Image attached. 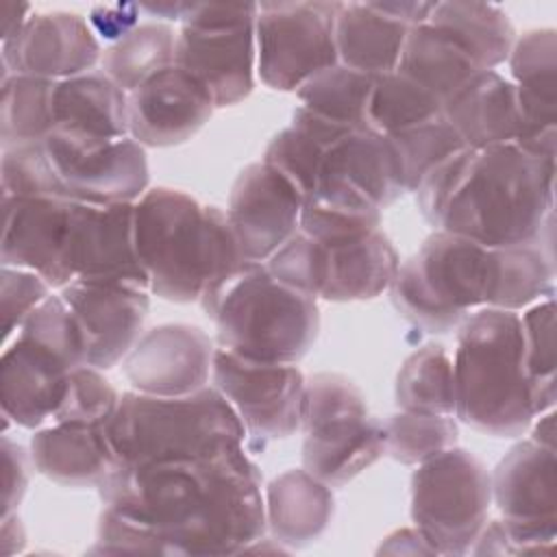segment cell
Wrapping results in <instances>:
<instances>
[{
  "mask_svg": "<svg viewBox=\"0 0 557 557\" xmlns=\"http://www.w3.org/2000/svg\"><path fill=\"white\" fill-rule=\"evenodd\" d=\"M381 218L383 213L335 207L309 198L302 202L298 231L318 244H339L381 228Z\"/></svg>",
  "mask_w": 557,
  "mask_h": 557,
  "instance_id": "f6af8a7d",
  "label": "cell"
},
{
  "mask_svg": "<svg viewBox=\"0 0 557 557\" xmlns=\"http://www.w3.org/2000/svg\"><path fill=\"white\" fill-rule=\"evenodd\" d=\"M409 26L379 9L376 2H337V61L370 76L394 72Z\"/></svg>",
  "mask_w": 557,
  "mask_h": 557,
  "instance_id": "f1b7e54d",
  "label": "cell"
},
{
  "mask_svg": "<svg viewBox=\"0 0 557 557\" xmlns=\"http://www.w3.org/2000/svg\"><path fill=\"white\" fill-rule=\"evenodd\" d=\"M372 85L374 76L335 63L309 78L296 96L300 107L352 131L366 126L363 117Z\"/></svg>",
  "mask_w": 557,
  "mask_h": 557,
  "instance_id": "8d00e7d4",
  "label": "cell"
},
{
  "mask_svg": "<svg viewBox=\"0 0 557 557\" xmlns=\"http://www.w3.org/2000/svg\"><path fill=\"white\" fill-rule=\"evenodd\" d=\"M403 194H407L405 176L389 137L359 126L326 150L309 198L335 207L383 213Z\"/></svg>",
  "mask_w": 557,
  "mask_h": 557,
  "instance_id": "2e32d148",
  "label": "cell"
},
{
  "mask_svg": "<svg viewBox=\"0 0 557 557\" xmlns=\"http://www.w3.org/2000/svg\"><path fill=\"white\" fill-rule=\"evenodd\" d=\"M26 544V531L17 513L2 516V555L20 553Z\"/></svg>",
  "mask_w": 557,
  "mask_h": 557,
  "instance_id": "11a10c76",
  "label": "cell"
},
{
  "mask_svg": "<svg viewBox=\"0 0 557 557\" xmlns=\"http://www.w3.org/2000/svg\"><path fill=\"white\" fill-rule=\"evenodd\" d=\"M522 329V366L531 389L535 416L555 407V296L537 300L520 315Z\"/></svg>",
  "mask_w": 557,
  "mask_h": 557,
  "instance_id": "f35d334b",
  "label": "cell"
},
{
  "mask_svg": "<svg viewBox=\"0 0 557 557\" xmlns=\"http://www.w3.org/2000/svg\"><path fill=\"white\" fill-rule=\"evenodd\" d=\"M200 307L218 348L252 361L298 363L320 333L318 300L272 278L265 263L246 261Z\"/></svg>",
  "mask_w": 557,
  "mask_h": 557,
  "instance_id": "5b68a950",
  "label": "cell"
},
{
  "mask_svg": "<svg viewBox=\"0 0 557 557\" xmlns=\"http://www.w3.org/2000/svg\"><path fill=\"white\" fill-rule=\"evenodd\" d=\"M396 72L416 81L444 102L455 89L483 70L453 37L422 22L407 30Z\"/></svg>",
  "mask_w": 557,
  "mask_h": 557,
  "instance_id": "d6a6232c",
  "label": "cell"
},
{
  "mask_svg": "<svg viewBox=\"0 0 557 557\" xmlns=\"http://www.w3.org/2000/svg\"><path fill=\"white\" fill-rule=\"evenodd\" d=\"M104 507L148 524L168 555H239L265 537L261 472L244 444L205 457L115 466Z\"/></svg>",
  "mask_w": 557,
  "mask_h": 557,
  "instance_id": "6da1fadb",
  "label": "cell"
},
{
  "mask_svg": "<svg viewBox=\"0 0 557 557\" xmlns=\"http://www.w3.org/2000/svg\"><path fill=\"white\" fill-rule=\"evenodd\" d=\"M492 250V274H490V294L487 307L503 311H524L553 296V278H555V257L550 237L490 248Z\"/></svg>",
  "mask_w": 557,
  "mask_h": 557,
  "instance_id": "4dcf8cb0",
  "label": "cell"
},
{
  "mask_svg": "<svg viewBox=\"0 0 557 557\" xmlns=\"http://www.w3.org/2000/svg\"><path fill=\"white\" fill-rule=\"evenodd\" d=\"M213 387L257 440H285L300 429L305 374L296 363H268L215 348Z\"/></svg>",
  "mask_w": 557,
  "mask_h": 557,
  "instance_id": "9a60e30c",
  "label": "cell"
},
{
  "mask_svg": "<svg viewBox=\"0 0 557 557\" xmlns=\"http://www.w3.org/2000/svg\"><path fill=\"white\" fill-rule=\"evenodd\" d=\"M207 87L170 65L128 94V135L144 148H170L191 139L213 115Z\"/></svg>",
  "mask_w": 557,
  "mask_h": 557,
  "instance_id": "7402d4cb",
  "label": "cell"
},
{
  "mask_svg": "<svg viewBox=\"0 0 557 557\" xmlns=\"http://www.w3.org/2000/svg\"><path fill=\"white\" fill-rule=\"evenodd\" d=\"M302 196L263 161L248 163L235 176L226 218L244 261L265 263L298 233Z\"/></svg>",
  "mask_w": 557,
  "mask_h": 557,
  "instance_id": "ac0fdd59",
  "label": "cell"
},
{
  "mask_svg": "<svg viewBox=\"0 0 557 557\" xmlns=\"http://www.w3.org/2000/svg\"><path fill=\"white\" fill-rule=\"evenodd\" d=\"M4 17H2V44L13 39L15 35H20V30L24 28V24L30 17V4L24 2H4L2 7Z\"/></svg>",
  "mask_w": 557,
  "mask_h": 557,
  "instance_id": "db71d44e",
  "label": "cell"
},
{
  "mask_svg": "<svg viewBox=\"0 0 557 557\" xmlns=\"http://www.w3.org/2000/svg\"><path fill=\"white\" fill-rule=\"evenodd\" d=\"M100 59V39L87 17L72 11L30 15L20 35L2 44L0 54L2 78L26 74L46 81H65L94 72Z\"/></svg>",
  "mask_w": 557,
  "mask_h": 557,
  "instance_id": "ffe728a7",
  "label": "cell"
},
{
  "mask_svg": "<svg viewBox=\"0 0 557 557\" xmlns=\"http://www.w3.org/2000/svg\"><path fill=\"white\" fill-rule=\"evenodd\" d=\"M133 205L72 202L65 242L70 283L117 281L148 289V278L135 246Z\"/></svg>",
  "mask_w": 557,
  "mask_h": 557,
  "instance_id": "e0dca14e",
  "label": "cell"
},
{
  "mask_svg": "<svg viewBox=\"0 0 557 557\" xmlns=\"http://www.w3.org/2000/svg\"><path fill=\"white\" fill-rule=\"evenodd\" d=\"M492 250L455 233L433 231L420 250L400 263L389 298L394 309L426 333L444 335L476 309L487 307Z\"/></svg>",
  "mask_w": 557,
  "mask_h": 557,
  "instance_id": "ba28073f",
  "label": "cell"
},
{
  "mask_svg": "<svg viewBox=\"0 0 557 557\" xmlns=\"http://www.w3.org/2000/svg\"><path fill=\"white\" fill-rule=\"evenodd\" d=\"M255 2H191L176 33L174 65L198 78L215 109L246 100L255 89Z\"/></svg>",
  "mask_w": 557,
  "mask_h": 557,
  "instance_id": "30bf717a",
  "label": "cell"
},
{
  "mask_svg": "<svg viewBox=\"0 0 557 557\" xmlns=\"http://www.w3.org/2000/svg\"><path fill=\"white\" fill-rule=\"evenodd\" d=\"M91 550L104 555H168L165 544L148 524L104 505L98 516L96 544Z\"/></svg>",
  "mask_w": 557,
  "mask_h": 557,
  "instance_id": "bcb514c9",
  "label": "cell"
},
{
  "mask_svg": "<svg viewBox=\"0 0 557 557\" xmlns=\"http://www.w3.org/2000/svg\"><path fill=\"white\" fill-rule=\"evenodd\" d=\"M72 202L61 196L2 198V265L30 270L52 289L70 285L65 242Z\"/></svg>",
  "mask_w": 557,
  "mask_h": 557,
  "instance_id": "603a6c76",
  "label": "cell"
},
{
  "mask_svg": "<svg viewBox=\"0 0 557 557\" xmlns=\"http://www.w3.org/2000/svg\"><path fill=\"white\" fill-rule=\"evenodd\" d=\"M213 342L196 324H159L137 339L122 370L135 392L150 396H185L209 385Z\"/></svg>",
  "mask_w": 557,
  "mask_h": 557,
  "instance_id": "44dd1931",
  "label": "cell"
},
{
  "mask_svg": "<svg viewBox=\"0 0 557 557\" xmlns=\"http://www.w3.org/2000/svg\"><path fill=\"white\" fill-rule=\"evenodd\" d=\"M2 83L0 141L2 150L20 144L41 141L52 131L54 81L11 74Z\"/></svg>",
  "mask_w": 557,
  "mask_h": 557,
  "instance_id": "d590c367",
  "label": "cell"
},
{
  "mask_svg": "<svg viewBox=\"0 0 557 557\" xmlns=\"http://www.w3.org/2000/svg\"><path fill=\"white\" fill-rule=\"evenodd\" d=\"M28 450L33 468L63 487H100L117 466L107 424L52 422L35 429Z\"/></svg>",
  "mask_w": 557,
  "mask_h": 557,
  "instance_id": "cb8c5ba5",
  "label": "cell"
},
{
  "mask_svg": "<svg viewBox=\"0 0 557 557\" xmlns=\"http://www.w3.org/2000/svg\"><path fill=\"white\" fill-rule=\"evenodd\" d=\"M191 2H141L139 9L152 17H163V20H176L181 22L187 13Z\"/></svg>",
  "mask_w": 557,
  "mask_h": 557,
  "instance_id": "6f0895ef",
  "label": "cell"
},
{
  "mask_svg": "<svg viewBox=\"0 0 557 557\" xmlns=\"http://www.w3.org/2000/svg\"><path fill=\"white\" fill-rule=\"evenodd\" d=\"M120 396L122 394L104 379L102 370L81 366L67 374L50 422L109 424L120 405Z\"/></svg>",
  "mask_w": 557,
  "mask_h": 557,
  "instance_id": "b9f144b4",
  "label": "cell"
},
{
  "mask_svg": "<svg viewBox=\"0 0 557 557\" xmlns=\"http://www.w3.org/2000/svg\"><path fill=\"white\" fill-rule=\"evenodd\" d=\"M490 481L509 555L550 553L557 537L555 450L522 440L496 463Z\"/></svg>",
  "mask_w": 557,
  "mask_h": 557,
  "instance_id": "5bb4252c",
  "label": "cell"
},
{
  "mask_svg": "<svg viewBox=\"0 0 557 557\" xmlns=\"http://www.w3.org/2000/svg\"><path fill=\"white\" fill-rule=\"evenodd\" d=\"M0 300H2V331L9 342L24 320L52 294V287L35 272L2 265L0 272Z\"/></svg>",
  "mask_w": 557,
  "mask_h": 557,
  "instance_id": "c3c4849f",
  "label": "cell"
},
{
  "mask_svg": "<svg viewBox=\"0 0 557 557\" xmlns=\"http://www.w3.org/2000/svg\"><path fill=\"white\" fill-rule=\"evenodd\" d=\"M2 516L15 513L20 507L30 479L33 457L22 444L13 442L9 435H2Z\"/></svg>",
  "mask_w": 557,
  "mask_h": 557,
  "instance_id": "681fc988",
  "label": "cell"
},
{
  "mask_svg": "<svg viewBox=\"0 0 557 557\" xmlns=\"http://www.w3.org/2000/svg\"><path fill=\"white\" fill-rule=\"evenodd\" d=\"M337 2H259L255 20L257 76L274 91H298L318 72L339 63Z\"/></svg>",
  "mask_w": 557,
  "mask_h": 557,
  "instance_id": "7c38bea8",
  "label": "cell"
},
{
  "mask_svg": "<svg viewBox=\"0 0 557 557\" xmlns=\"http://www.w3.org/2000/svg\"><path fill=\"white\" fill-rule=\"evenodd\" d=\"M442 115L466 148L511 144L522 131L513 85L498 70H483L468 78L442 102Z\"/></svg>",
  "mask_w": 557,
  "mask_h": 557,
  "instance_id": "d4e9b609",
  "label": "cell"
},
{
  "mask_svg": "<svg viewBox=\"0 0 557 557\" xmlns=\"http://www.w3.org/2000/svg\"><path fill=\"white\" fill-rule=\"evenodd\" d=\"M394 400L400 411L455 416L453 357L442 344H424L403 361Z\"/></svg>",
  "mask_w": 557,
  "mask_h": 557,
  "instance_id": "e575fe53",
  "label": "cell"
},
{
  "mask_svg": "<svg viewBox=\"0 0 557 557\" xmlns=\"http://www.w3.org/2000/svg\"><path fill=\"white\" fill-rule=\"evenodd\" d=\"M509 81L516 91L522 131L516 141L557 131V35L533 28L516 37L509 52Z\"/></svg>",
  "mask_w": 557,
  "mask_h": 557,
  "instance_id": "83f0119b",
  "label": "cell"
},
{
  "mask_svg": "<svg viewBox=\"0 0 557 557\" xmlns=\"http://www.w3.org/2000/svg\"><path fill=\"white\" fill-rule=\"evenodd\" d=\"M59 296L74 313L87 348V366L109 370L124 361L144 335L150 289L117 281H72Z\"/></svg>",
  "mask_w": 557,
  "mask_h": 557,
  "instance_id": "d6986e66",
  "label": "cell"
},
{
  "mask_svg": "<svg viewBox=\"0 0 557 557\" xmlns=\"http://www.w3.org/2000/svg\"><path fill=\"white\" fill-rule=\"evenodd\" d=\"M107 433L120 466L205 457L246 440L244 424L213 385L185 396L128 389Z\"/></svg>",
  "mask_w": 557,
  "mask_h": 557,
  "instance_id": "8992f818",
  "label": "cell"
},
{
  "mask_svg": "<svg viewBox=\"0 0 557 557\" xmlns=\"http://www.w3.org/2000/svg\"><path fill=\"white\" fill-rule=\"evenodd\" d=\"M176 33L165 22H144L102 50L100 70L126 94L174 65Z\"/></svg>",
  "mask_w": 557,
  "mask_h": 557,
  "instance_id": "836d02e7",
  "label": "cell"
},
{
  "mask_svg": "<svg viewBox=\"0 0 557 557\" xmlns=\"http://www.w3.org/2000/svg\"><path fill=\"white\" fill-rule=\"evenodd\" d=\"M87 366L83 331L61 296H48L7 342L0 361L4 426L41 429L54 413L65 379Z\"/></svg>",
  "mask_w": 557,
  "mask_h": 557,
  "instance_id": "52a82bcc",
  "label": "cell"
},
{
  "mask_svg": "<svg viewBox=\"0 0 557 557\" xmlns=\"http://www.w3.org/2000/svg\"><path fill=\"white\" fill-rule=\"evenodd\" d=\"M403 168L407 191H416L424 174L453 152L466 148L455 128L440 113L433 120L387 135Z\"/></svg>",
  "mask_w": 557,
  "mask_h": 557,
  "instance_id": "60d3db41",
  "label": "cell"
},
{
  "mask_svg": "<svg viewBox=\"0 0 557 557\" xmlns=\"http://www.w3.org/2000/svg\"><path fill=\"white\" fill-rule=\"evenodd\" d=\"M320 261V244L298 231L265 261V268L278 283L318 300Z\"/></svg>",
  "mask_w": 557,
  "mask_h": 557,
  "instance_id": "7dc6e473",
  "label": "cell"
},
{
  "mask_svg": "<svg viewBox=\"0 0 557 557\" xmlns=\"http://www.w3.org/2000/svg\"><path fill=\"white\" fill-rule=\"evenodd\" d=\"M300 429L302 468L329 487H344L385 455L381 420L359 385L337 372L307 379Z\"/></svg>",
  "mask_w": 557,
  "mask_h": 557,
  "instance_id": "9c48e42d",
  "label": "cell"
},
{
  "mask_svg": "<svg viewBox=\"0 0 557 557\" xmlns=\"http://www.w3.org/2000/svg\"><path fill=\"white\" fill-rule=\"evenodd\" d=\"M2 198L28 196H61V183L50 165L44 141L20 144L2 150Z\"/></svg>",
  "mask_w": 557,
  "mask_h": 557,
  "instance_id": "ee69618b",
  "label": "cell"
},
{
  "mask_svg": "<svg viewBox=\"0 0 557 557\" xmlns=\"http://www.w3.org/2000/svg\"><path fill=\"white\" fill-rule=\"evenodd\" d=\"M320 292L329 302L372 300L389 289L400 257L389 237L376 228L363 237L320 244Z\"/></svg>",
  "mask_w": 557,
  "mask_h": 557,
  "instance_id": "484cf974",
  "label": "cell"
},
{
  "mask_svg": "<svg viewBox=\"0 0 557 557\" xmlns=\"http://www.w3.org/2000/svg\"><path fill=\"white\" fill-rule=\"evenodd\" d=\"M133 220L148 289L168 302H200L246 263L226 211L183 189L148 187Z\"/></svg>",
  "mask_w": 557,
  "mask_h": 557,
  "instance_id": "7a4b0ae2",
  "label": "cell"
},
{
  "mask_svg": "<svg viewBox=\"0 0 557 557\" xmlns=\"http://www.w3.org/2000/svg\"><path fill=\"white\" fill-rule=\"evenodd\" d=\"M376 553H387V555H437L435 548L426 542V537L416 529H398L389 533Z\"/></svg>",
  "mask_w": 557,
  "mask_h": 557,
  "instance_id": "816d5d0a",
  "label": "cell"
},
{
  "mask_svg": "<svg viewBox=\"0 0 557 557\" xmlns=\"http://www.w3.org/2000/svg\"><path fill=\"white\" fill-rule=\"evenodd\" d=\"M385 455L403 466H420L426 459L457 446L459 426L455 416L396 411L383 422Z\"/></svg>",
  "mask_w": 557,
  "mask_h": 557,
  "instance_id": "ab89813d",
  "label": "cell"
},
{
  "mask_svg": "<svg viewBox=\"0 0 557 557\" xmlns=\"http://www.w3.org/2000/svg\"><path fill=\"white\" fill-rule=\"evenodd\" d=\"M52 124V128L76 131L94 137H126L128 94L102 70L54 81Z\"/></svg>",
  "mask_w": 557,
  "mask_h": 557,
  "instance_id": "f546056e",
  "label": "cell"
},
{
  "mask_svg": "<svg viewBox=\"0 0 557 557\" xmlns=\"http://www.w3.org/2000/svg\"><path fill=\"white\" fill-rule=\"evenodd\" d=\"M65 198L89 205L137 202L150 181L146 148L131 135L109 139L52 128L44 139Z\"/></svg>",
  "mask_w": 557,
  "mask_h": 557,
  "instance_id": "4fadbf2b",
  "label": "cell"
},
{
  "mask_svg": "<svg viewBox=\"0 0 557 557\" xmlns=\"http://www.w3.org/2000/svg\"><path fill=\"white\" fill-rule=\"evenodd\" d=\"M455 418L490 437H520L535 409L522 366L520 313L476 309L457 326Z\"/></svg>",
  "mask_w": 557,
  "mask_h": 557,
  "instance_id": "277c9868",
  "label": "cell"
},
{
  "mask_svg": "<svg viewBox=\"0 0 557 557\" xmlns=\"http://www.w3.org/2000/svg\"><path fill=\"white\" fill-rule=\"evenodd\" d=\"M265 529L285 550L313 544L329 529L335 511L333 487L292 468L274 476L265 487Z\"/></svg>",
  "mask_w": 557,
  "mask_h": 557,
  "instance_id": "4316f807",
  "label": "cell"
},
{
  "mask_svg": "<svg viewBox=\"0 0 557 557\" xmlns=\"http://www.w3.org/2000/svg\"><path fill=\"white\" fill-rule=\"evenodd\" d=\"M326 150L329 148L324 144L315 141L307 133L287 126L270 139L261 161L278 172L302 196V200H307L318 183Z\"/></svg>",
  "mask_w": 557,
  "mask_h": 557,
  "instance_id": "7bdbcfd3",
  "label": "cell"
},
{
  "mask_svg": "<svg viewBox=\"0 0 557 557\" xmlns=\"http://www.w3.org/2000/svg\"><path fill=\"white\" fill-rule=\"evenodd\" d=\"M139 4H98L91 9L87 22L94 28L96 37L113 44L131 33L135 26H139Z\"/></svg>",
  "mask_w": 557,
  "mask_h": 557,
  "instance_id": "f907efd6",
  "label": "cell"
},
{
  "mask_svg": "<svg viewBox=\"0 0 557 557\" xmlns=\"http://www.w3.org/2000/svg\"><path fill=\"white\" fill-rule=\"evenodd\" d=\"M529 431H531L529 440H533L535 444H540L544 448L555 450V411L553 409L535 416Z\"/></svg>",
  "mask_w": 557,
  "mask_h": 557,
  "instance_id": "9f6ffc18",
  "label": "cell"
},
{
  "mask_svg": "<svg viewBox=\"0 0 557 557\" xmlns=\"http://www.w3.org/2000/svg\"><path fill=\"white\" fill-rule=\"evenodd\" d=\"M426 22L453 37L481 70L507 63L518 37L509 15L490 2H435Z\"/></svg>",
  "mask_w": 557,
  "mask_h": 557,
  "instance_id": "1f68e13d",
  "label": "cell"
},
{
  "mask_svg": "<svg viewBox=\"0 0 557 557\" xmlns=\"http://www.w3.org/2000/svg\"><path fill=\"white\" fill-rule=\"evenodd\" d=\"M492 481L485 463L453 446L411 474V520L437 555L470 553L490 520Z\"/></svg>",
  "mask_w": 557,
  "mask_h": 557,
  "instance_id": "8fae6325",
  "label": "cell"
},
{
  "mask_svg": "<svg viewBox=\"0 0 557 557\" xmlns=\"http://www.w3.org/2000/svg\"><path fill=\"white\" fill-rule=\"evenodd\" d=\"M381 11H385L387 15L396 17L398 22H403L405 26H418L422 22L429 20L433 4L435 2H416V0H405V2H376Z\"/></svg>",
  "mask_w": 557,
  "mask_h": 557,
  "instance_id": "f5cc1de1",
  "label": "cell"
},
{
  "mask_svg": "<svg viewBox=\"0 0 557 557\" xmlns=\"http://www.w3.org/2000/svg\"><path fill=\"white\" fill-rule=\"evenodd\" d=\"M555 159L518 144L468 148L461 178L435 231L505 248L553 237Z\"/></svg>",
  "mask_w": 557,
  "mask_h": 557,
  "instance_id": "3957f363",
  "label": "cell"
},
{
  "mask_svg": "<svg viewBox=\"0 0 557 557\" xmlns=\"http://www.w3.org/2000/svg\"><path fill=\"white\" fill-rule=\"evenodd\" d=\"M440 113L442 102L431 91L394 70L374 76L363 122L381 135H392L433 120Z\"/></svg>",
  "mask_w": 557,
  "mask_h": 557,
  "instance_id": "74e56055",
  "label": "cell"
}]
</instances>
